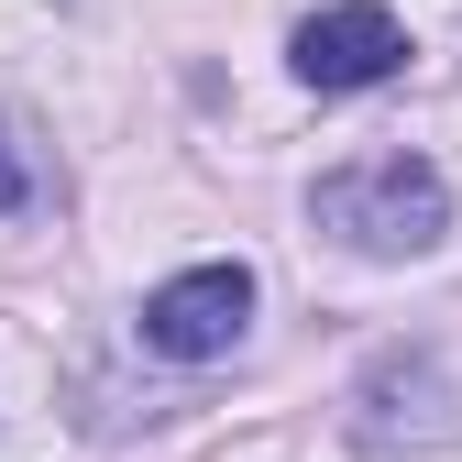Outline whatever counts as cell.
Wrapping results in <instances>:
<instances>
[{
    "label": "cell",
    "instance_id": "cell-4",
    "mask_svg": "<svg viewBox=\"0 0 462 462\" xmlns=\"http://www.w3.org/2000/svg\"><path fill=\"white\" fill-rule=\"evenodd\" d=\"M353 408H364L353 419L364 451H430V440H451V374H440V353H374Z\"/></svg>",
    "mask_w": 462,
    "mask_h": 462
},
{
    "label": "cell",
    "instance_id": "cell-1",
    "mask_svg": "<svg viewBox=\"0 0 462 462\" xmlns=\"http://www.w3.org/2000/svg\"><path fill=\"white\" fill-rule=\"evenodd\" d=\"M309 220L364 264H419L451 231V188H440L430 154H353V165H330L309 188Z\"/></svg>",
    "mask_w": 462,
    "mask_h": 462
},
{
    "label": "cell",
    "instance_id": "cell-3",
    "mask_svg": "<svg viewBox=\"0 0 462 462\" xmlns=\"http://www.w3.org/2000/svg\"><path fill=\"white\" fill-rule=\"evenodd\" d=\"M286 55H298V78L330 88V99H341V88H385L396 67H408V23H396L385 0H330V12L298 23Z\"/></svg>",
    "mask_w": 462,
    "mask_h": 462
},
{
    "label": "cell",
    "instance_id": "cell-2",
    "mask_svg": "<svg viewBox=\"0 0 462 462\" xmlns=\"http://www.w3.org/2000/svg\"><path fill=\"white\" fill-rule=\"evenodd\" d=\"M254 330V264H188L143 298V353L165 364H220Z\"/></svg>",
    "mask_w": 462,
    "mask_h": 462
},
{
    "label": "cell",
    "instance_id": "cell-5",
    "mask_svg": "<svg viewBox=\"0 0 462 462\" xmlns=\"http://www.w3.org/2000/svg\"><path fill=\"white\" fill-rule=\"evenodd\" d=\"M33 199H44V143L23 110H0V220H23Z\"/></svg>",
    "mask_w": 462,
    "mask_h": 462
}]
</instances>
